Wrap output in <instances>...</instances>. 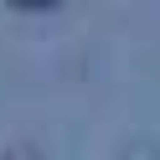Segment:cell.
I'll list each match as a JSON object with an SVG mask.
<instances>
[{"label":"cell","mask_w":160,"mask_h":160,"mask_svg":"<svg viewBox=\"0 0 160 160\" xmlns=\"http://www.w3.org/2000/svg\"><path fill=\"white\" fill-rule=\"evenodd\" d=\"M0 160H42V150L31 145V139H11V145H5V155Z\"/></svg>","instance_id":"obj_2"},{"label":"cell","mask_w":160,"mask_h":160,"mask_svg":"<svg viewBox=\"0 0 160 160\" xmlns=\"http://www.w3.org/2000/svg\"><path fill=\"white\" fill-rule=\"evenodd\" d=\"M114 160H160V145H155V139H129Z\"/></svg>","instance_id":"obj_1"}]
</instances>
